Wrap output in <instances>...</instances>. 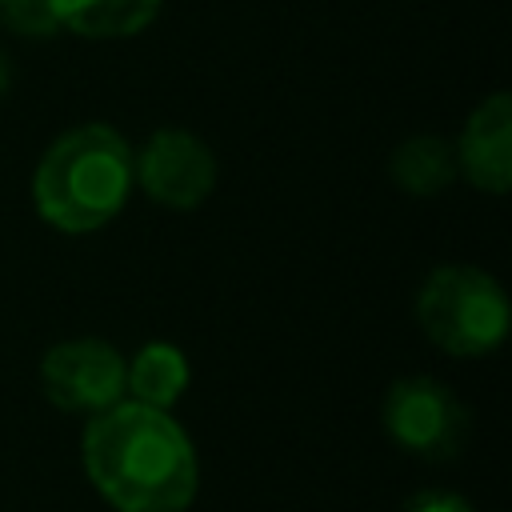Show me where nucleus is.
<instances>
[{
	"instance_id": "obj_5",
	"label": "nucleus",
	"mask_w": 512,
	"mask_h": 512,
	"mask_svg": "<svg viewBox=\"0 0 512 512\" xmlns=\"http://www.w3.org/2000/svg\"><path fill=\"white\" fill-rule=\"evenodd\" d=\"M128 360L96 336L60 340L40 360V388L60 412L96 416L128 396Z\"/></svg>"
},
{
	"instance_id": "obj_11",
	"label": "nucleus",
	"mask_w": 512,
	"mask_h": 512,
	"mask_svg": "<svg viewBox=\"0 0 512 512\" xmlns=\"http://www.w3.org/2000/svg\"><path fill=\"white\" fill-rule=\"evenodd\" d=\"M0 20H4V28H12L16 36H28V40L52 36L60 28L52 0H8V4H0Z\"/></svg>"
},
{
	"instance_id": "obj_8",
	"label": "nucleus",
	"mask_w": 512,
	"mask_h": 512,
	"mask_svg": "<svg viewBox=\"0 0 512 512\" xmlns=\"http://www.w3.org/2000/svg\"><path fill=\"white\" fill-rule=\"evenodd\" d=\"M164 0H52L60 28L88 40H120L144 32L160 16Z\"/></svg>"
},
{
	"instance_id": "obj_3",
	"label": "nucleus",
	"mask_w": 512,
	"mask_h": 512,
	"mask_svg": "<svg viewBox=\"0 0 512 512\" xmlns=\"http://www.w3.org/2000/svg\"><path fill=\"white\" fill-rule=\"evenodd\" d=\"M416 324L448 356H488L504 344L512 308L488 272L444 264L432 268L416 292Z\"/></svg>"
},
{
	"instance_id": "obj_4",
	"label": "nucleus",
	"mask_w": 512,
	"mask_h": 512,
	"mask_svg": "<svg viewBox=\"0 0 512 512\" xmlns=\"http://www.w3.org/2000/svg\"><path fill=\"white\" fill-rule=\"evenodd\" d=\"M384 432L412 456L452 460L468 440V408L432 376H404L384 392Z\"/></svg>"
},
{
	"instance_id": "obj_6",
	"label": "nucleus",
	"mask_w": 512,
	"mask_h": 512,
	"mask_svg": "<svg viewBox=\"0 0 512 512\" xmlns=\"http://www.w3.org/2000/svg\"><path fill=\"white\" fill-rule=\"evenodd\" d=\"M132 180H140L156 204L192 212L216 188V156L200 136L184 128H160L132 156Z\"/></svg>"
},
{
	"instance_id": "obj_7",
	"label": "nucleus",
	"mask_w": 512,
	"mask_h": 512,
	"mask_svg": "<svg viewBox=\"0 0 512 512\" xmlns=\"http://www.w3.org/2000/svg\"><path fill=\"white\" fill-rule=\"evenodd\" d=\"M456 148V172L480 192H508L512 184V96L492 92L468 116Z\"/></svg>"
},
{
	"instance_id": "obj_10",
	"label": "nucleus",
	"mask_w": 512,
	"mask_h": 512,
	"mask_svg": "<svg viewBox=\"0 0 512 512\" xmlns=\"http://www.w3.org/2000/svg\"><path fill=\"white\" fill-rule=\"evenodd\" d=\"M388 172L412 196H436L460 176L456 172V148L440 136H408L404 144H396Z\"/></svg>"
},
{
	"instance_id": "obj_12",
	"label": "nucleus",
	"mask_w": 512,
	"mask_h": 512,
	"mask_svg": "<svg viewBox=\"0 0 512 512\" xmlns=\"http://www.w3.org/2000/svg\"><path fill=\"white\" fill-rule=\"evenodd\" d=\"M404 512H476L460 492H448V488H428V492H416L408 500Z\"/></svg>"
},
{
	"instance_id": "obj_1",
	"label": "nucleus",
	"mask_w": 512,
	"mask_h": 512,
	"mask_svg": "<svg viewBox=\"0 0 512 512\" xmlns=\"http://www.w3.org/2000/svg\"><path fill=\"white\" fill-rule=\"evenodd\" d=\"M84 472L116 512H184L200 488L188 432L172 412L128 396L88 420Z\"/></svg>"
},
{
	"instance_id": "obj_2",
	"label": "nucleus",
	"mask_w": 512,
	"mask_h": 512,
	"mask_svg": "<svg viewBox=\"0 0 512 512\" xmlns=\"http://www.w3.org/2000/svg\"><path fill=\"white\" fill-rule=\"evenodd\" d=\"M132 184V152L124 136L108 124H80L56 136L40 156L32 204L52 228L84 236L124 212Z\"/></svg>"
},
{
	"instance_id": "obj_14",
	"label": "nucleus",
	"mask_w": 512,
	"mask_h": 512,
	"mask_svg": "<svg viewBox=\"0 0 512 512\" xmlns=\"http://www.w3.org/2000/svg\"><path fill=\"white\" fill-rule=\"evenodd\" d=\"M0 4H8V0H0Z\"/></svg>"
},
{
	"instance_id": "obj_9",
	"label": "nucleus",
	"mask_w": 512,
	"mask_h": 512,
	"mask_svg": "<svg viewBox=\"0 0 512 512\" xmlns=\"http://www.w3.org/2000/svg\"><path fill=\"white\" fill-rule=\"evenodd\" d=\"M192 380V368H188V356L168 344V340H152L144 344L132 360H128V396L136 404H148V408H172L184 388Z\"/></svg>"
},
{
	"instance_id": "obj_13",
	"label": "nucleus",
	"mask_w": 512,
	"mask_h": 512,
	"mask_svg": "<svg viewBox=\"0 0 512 512\" xmlns=\"http://www.w3.org/2000/svg\"><path fill=\"white\" fill-rule=\"evenodd\" d=\"M8 80H12V68H8V56L0 52V96L8 92Z\"/></svg>"
}]
</instances>
